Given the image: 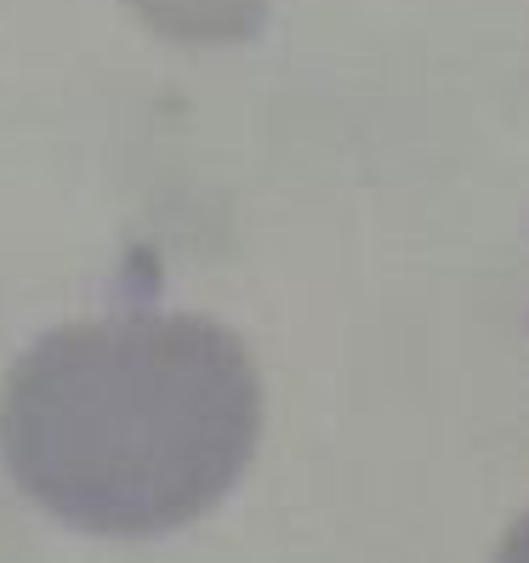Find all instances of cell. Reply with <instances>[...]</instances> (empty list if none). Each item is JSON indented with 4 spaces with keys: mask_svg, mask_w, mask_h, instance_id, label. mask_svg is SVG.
I'll return each mask as SVG.
<instances>
[{
    "mask_svg": "<svg viewBox=\"0 0 529 563\" xmlns=\"http://www.w3.org/2000/svg\"><path fill=\"white\" fill-rule=\"evenodd\" d=\"M262 439V376L200 313L57 324L0 393L18 489L86 536H172L240 484Z\"/></svg>",
    "mask_w": 529,
    "mask_h": 563,
    "instance_id": "6da1fadb",
    "label": "cell"
},
{
    "mask_svg": "<svg viewBox=\"0 0 529 563\" xmlns=\"http://www.w3.org/2000/svg\"><path fill=\"white\" fill-rule=\"evenodd\" d=\"M159 35L172 41H245L251 29L262 23L268 12V0H131Z\"/></svg>",
    "mask_w": 529,
    "mask_h": 563,
    "instance_id": "7a4b0ae2",
    "label": "cell"
},
{
    "mask_svg": "<svg viewBox=\"0 0 529 563\" xmlns=\"http://www.w3.org/2000/svg\"><path fill=\"white\" fill-rule=\"evenodd\" d=\"M495 563H529V512L507 529V541H502V552H495Z\"/></svg>",
    "mask_w": 529,
    "mask_h": 563,
    "instance_id": "3957f363",
    "label": "cell"
}]
</instances>
